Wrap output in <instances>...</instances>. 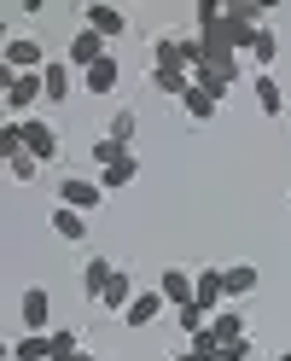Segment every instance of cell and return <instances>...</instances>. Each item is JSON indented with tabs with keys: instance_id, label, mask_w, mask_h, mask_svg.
Listing matches in <instances>:
<instances>
[{
	"instance_id": "obj_1",
	"label": "cell",
	"mask_w": 291,
	"mask_h": 361,
	"mask_svg": "<svg viewBox=\"0 0 291 361\" xmlns=\"http://www.w3.org/2000/svg\"><path fill=\"white\" fill-rule=\"evenodd\" d=\"M0 64H6L12 76H41L53 59H47V47H41L35 35H6V47H0Z\"/></svg>"
},
{
	"instance_id": "obj_2",
	"label": "cell",
	"mask_w": 291,
	"mask_h": 361,
	"mask_svg": "<svg viewBox=\"0 0 291 361\" xmlns=\"http://www.w3.org/2000/svg\"><path fill=\"white\" fill-rule=\"evenodd\" d=\"M58 204H70V210H82V216H99V210H105L99 175H64V180H58Z\"/></svg>"
},
{
	"instance_id": "obj_3",
	"label": "cell",
	"mask_w": 291,
	"mask_h": 361,
	"mask_svg": "<svg viewBox=\"0 0 291 361\" xmlns=\"http://www.w3.org/2000/svg\"><path fill=\"white\" fill-rule=\"evenodd\" d=\"M0 99H6V123H24L30 111L47 99V82L41 76H12L6 87H0Z\"/></svg>"
},
{
	"instance_id": "obj_4",
	"label": "cell",
	"mask_w": 291,
	"mask_h": 361,
	"mask_svg": "<svg viewBox=\"0 0 291 361\" xmlns=\"http://www.w3.org/2000/svg\"><path fill=\"white\" fill-rule=\"evenodd\" d=\"M24 152L35 157L41 169H47V164H58L64 140H58V128H53V123H35V117H24Z\"/></svg>"
},
{
	"instance_id": "obj_5",
	"label": "cell",
	"mask_w": 291,
	"mask_h": 361,
	"mask_svg": "<svg viewBox=\"0 0 291 361\" xmlns=\"http://www.w3.org/2000/svg\"><path fill=\"white\" fill-rule=\"evenodd\" d=\"M18 321H24V332H53V298H47V286H24Z\"/></svg>"
},
{
	"instance_id": "obj_6",
	"label": "cell",
	"mask_w": 291,
	"mask_h": 361,
	"mask_svg": "<svg viewBox=\"0 0 291 361\" xmlns=\"http://www.w3.org/2000/svg\"><path fill=\"white\" fill-rule=\"evenodd\" d=\"M99 59H111V53H105V35H94V30L82 24V30L70 35V53H64V64H70L76 76H87V71H94Z\"/></svg>"
},
{
	"instance_id": "obj_7",
	"label": "cell",
	"mask_w": 291,
	"mask_h": 361,
	"mask_svg": "<svg viewBox=\"0 0 291 361\" xmlns=\"http://www.w3.org/2000/svg\"><path fill=\"white\" fill-rule=\"evenodd\" d=\"M158 291L169 298V309H187V303H198V280H192V268H187V262H169L163 274H158Z\"/></svg>"
},
{
	"instance_id": "obj_8",
	"label": "cell",
	"mask_w": 291,
	"mask_h": 361,
	"mask_svg": "<svg viewBox=\"0 0 291 361\" xmlns=\"http://www.w3.org/2000/svg\"><path fill=\"white\" fill-rule=\"evenodd\" d=\"M163 309H169V298H163V291H158V286H140V298L128 303V314H123V326H128V332H146V326L158 321Z\"/></svg>"
},
{
	"instance_id": "obj_9",
	"label": "cell",
	"mask_w": 291,
	"mask_h": 361,
	"mask_svg": "<svg viewBox=\"0 0 291 361\" xmlns=\"http://www.w3.org/2000/svg\"><path fill=\"white\" fill-rule=\"evenodd\" d=\"M192 280H198V309H228V274H221L216 262H204V268H192Z\"/></svg>"
},
{
	"instance_id": "obj_10",
	"label": "cell",
	"mask_w": 291,
	"mask_h": 361,
	"mask_svg": "<svg viewBox=\"0 0 291 361\" xmlns=\"http://www.w3.org/2000/svg\"><path fill=\"white\" fill-rule=\"evenodd\" d=\"M47 221H53V233H58L64 245H82V239H87V228H94V221H87L82 210H70V204H53V216H47Z\"/></svg>"
},
{
	"instance_id": "obj_11",
	"label": "cell",
	"mask_w": 291,
	"mask_h": 361,
	"mask_svg": "<svg viewBox=\"0 0 291 361\" xmlns=\"http://www.w3.org/2000/svg\"><path fill=\"white\" fill-rule=\"evenodd\" d=\"M87 30H94V35H123L128 30V12L123 6H105V0H94V6H87Z\"/></svg>"
},
{
	"instance_id": "obj_12",
	"label": "cell",
	"mask_w": 291,
	"mask_h": 361,
	"mask_svg": "<svg viewBox=\"0 0 291 361\" xmlns=\"http://www.w3.org/2000/svg\"><path fill=\"white\" fill-rule=\"evenodd\" d=\"M221 274H228V303H244V298H251V291L262 286L256 262H228V268H221Z\"/></svg>"
},
{
	"instance_id": "obj_13",
	"label": "cell",
	"mask_w": 291,
	"mask_h": 361,
	"mask_svg": "<svg viewBox=\"0 0 291 361\" xmlns=\"http://www.w3.org/2000/svg\"><path fill=\"white\" fill-rule=\"evenodd\" d=\"M251 94H256V111H262V117H285V87H280V76H251Z\"/></svg>"
},
{
	"instance_id": "obj_14",
	"label": "cell",
	"mask_w": 291,
	"mask_h": 361,
	"mask_svg": "<svg viewBox=\"0 0 291 361\" xmlns=\"http://www.w3.org/2000/svg\"><path fill=\"white\" fill-rule=\"evenodd\" d=\"M111 274H117V262H105V257L82 262V298H87V303H99V298H105V286H111Z\"/></svg>"
},
{
	"instance_id": "obj_15",
	"label": "cell",
	"mask_w": 291,
	"mask_h": 361,
	"mask_svg": "<svg viewBox=\"0 0 291 361\" xmlns=\"http://www.w3.org/2000/svg\"><path fill=\"white\" fill-rule=\"evenodd\" d=\"M210 332L221 338V344H239V338H251V326H244V309H233V303H228V309H216V314H210Z\"/></svg>"
},
{
	"instance_id": "obj_16",
	"label": "cell",
	"mask_w": 291,
	"mask_h": 361,
	"mask_svg": "<svg viewBox=\"0 0 291 361\" xmlns=\"http://www.w3.org/2000/svg\"><path fill=\"white\" fill-rule=\"evenodd\" d=\"M41 82H47V105H64V99H70V87H76V71L64 59H53L47 71H41Z\"/></svg>"
},
{
	"instance_id": "obj_17",
	"label": "cell",
	"mask_w": 291,
	"mask_h": 361,
	"mask_svg": "<svg viewBox=\"0 0 291 361\" xmlns=\"http://www.w3.org/2000/svg\"><path fill=\"white\" fill-rule=\"evenodd\" d=\"M140 298V291H134V280H128V268H117V274H111V286H105V298H99V309H111V314H128V303Z\"/></svg>"
},
{
	"instance_id": "obj_18",
	"label": "cell",
	"mask_w": 291,
	"mask_h": 361,
	"mask_svg": "<svg viewBox=\"0 0 291 361\" xmlns=\"http://www.w3.org/2000/svg\"><path fill=\"white\" fill-rule=\"evenodd\" d=\"M117 82H123V64H117V59H99L94 71L82 76V87H87V94H99V99H105V94H117Z\"/></svg>"
},
{
	"instance_id": "obj_19",
	"label": "cell",
	"mask_w": 291,
	"mask_h": 361,
	"mask_svg": "<svg viewBox=\"0 0 291 361\" xmlns=\"http://www.w3.org/2000/svg\"><path fill=\"white\" fill-rule=\"evenodd\" d=\"M134 180H140V157H117V164H111V169H99V187L105 192H123V187H134Z\"/></svg>"
},
{
	"instance_id": "obj_20",
	"label": "cell",
	"mask_w": 291,
	"mask_h": 361,
	"mask_svg": "<svg viewBox=\"0 0 291 361\" xmlns=\"http://www.w3.org/2000/svg\"><path fill=\"white\" fill-rule=\"evenodd\" d=\"M12 361H53V332H24L12 344Z\"/></svg>"
},
{
	"instance_id": "obj_21",
	"label": "cell",
	"mask_w": 291,
	"mask_h": 361,
	"mask_svg": "<svg viewBox=\"0 0 291 361\" xmlns=\"http://www.w3.org/2000/svg\"><path fill=\"white\" fill-rule=\"evenodd\" d=\"M251 64H256V76H268V71H274V64H280V35H274V30H256Z\"/></svg>"
},
{
	"instance_id": "obj_22",
	"label": "cell",
	"mask_w": 291,
	"mask_h": 361,
	"mask_svg": "<svg viewBox=\"0 0 291 361\" xmlns=\"http://www.w3.org/2000/svg\"><path fill=\"white\" fill-rule=\"evenodd\" d=\"M105 134H111L117 146H128V152H134V134H140V111H128V105H123L117 117H111V128H105Z\"/></svg>"
},
{
	"instance_id": "obj_23",
	"label": "cell",
	"mask_w": 291,
	"mask_h": 361,
	"mask_svg": "<svg viewBox=\"0 0 291 361\" xmlns=\"http://www.w3.org/2000/svg\"><path fill=\"white\" fill-rule=\"evenodd\" d=\"M151 87L169 99H187V87H192V71H151Z\"/></svg>"
},
{
	"instance_id": "obj_24",
	"label": "cell",
	"mask_w": 291,
	"mask_h": 361,
	"mask_svg": "<svg viewBox=\"0 0 291 361\" xmlns=\"http://www.w3.org/2000/svg\"><path fill=\"white\" fill-rule=\"evenodd\" d=\"M181 105H187V117H192V123H210V117H216V105H221V99H210V94H204V87H198V82H192V87H187V99H181Z\"/></svg>"
},
{
	"instance_id": "obj_25",
	"label": "cell",
	"mask_w": 291,
	"mask_h": 361,
	"mask_svg": "<svg viewBox=\"0 0 291 361\" xmlns=\"http://www.w3.org/2000/svg\"><path fill=\"white\" fill-rule=\"evenodd\" d=\"M175 326H181L187 338H198V332H210V309H198V303H187V309H175Z\"/></svg>"
},
{
	"instance_id": "obj_26",
	"label": "cell",
	"mask_w": 291,
	"mask_h": 361,
	"mask_svg": "<svg viewBox=\"0 0 291 361\" xmlns=\"http://www.w3.org/2000/svg\"><path fill=\"white\" fill-rule=\"evenodd\" d=\"M87 157H94V169H111L117 157H128V146H117L111 134H99V140H94V152H87Z\"/></svg>"
},
{
	"instance_id": "obj_27",
	"label": "cell",
	"mask_w": 291,
	"mask_h": 361,
	"mask_svg": "<svg viewBox=\"0 0 291 361\" xmlns=\"http://www.w3.org/2000/svg\"><path fill=\"white\" fill-rule=\"evenodd\" d=\"M18 152H24V123H0V157L12 164Z\"/></svg>"
},
{
	"instance_id": "obj_28",
	"label": "cell",
	"mask_w": 291,
	"mask_h": 361,
	"mask_svg": "<svg viewBox=\"0 0 291 361\" xmlns=\"http://www.w3.org/2000/svg\"><path fill=\"white\" fill-rule=\"evenodd\" d=\"M6 175L18 180V187H30V180L41 175V164H35V157H30V152H18V157H12V164H6Z\"/></svg>"
},
{
	"instance_id": "obj_29",
	"label": "cell",
	"mask_w": 291,
	"mask_h": 361,
	"mask_svg": "<svg viewBox=\"0 0 291 361\" xmlns=\"http://www.w3.org/2000/svg\"><path fill=\"white\" fill-rule=\"evenodd\" d=\"M216 350H221L216 332H198V338H192V355H198V361H216Z\"/></svg>"
},
{
	"instance_id": "obj_30",
	"label": "cell",
	"mask_w": 291,
	"mask_h": 361,
	"mask_svg": "<svg viewBox=\"0 0 291 361\" xmlns=\"http://www.w3.org/2000/svg\"><path fill=\"white\" fill-rule=\"evenodd\" d=\"M76 361H105V355H94V350H82V355H76Z\"/></svg>"
},
{
	"instance_id": "obj_31",
	"label": "cell",
	"mask_w": 291,
	"mask_h": 361,
	"mask_svg": "<svg viewBox=\"0 0 291 361\" xmlns=\"http://www.w3.org/2000/svg\"><path fill=\"white\" fill-rule=\"evenodd\" d=\"M169 361H198V355H192V350H187V355H169Z\"/></svg>"
},
{
	"instance_id": "obj_32",
	"label": "cell",
	"mask_w": 291,
	"mask_h": 361,
	"mask_svg": "<svg viewBox=\"0 0 291 361\" xmlns=\"http://www.w3.org/2000/svg\"><path fill=\"white\" fill-rule=\"evenodd\" d=\"M280 361H291V350H285V355H280Z\"/></svg>"
}]
</instances>
